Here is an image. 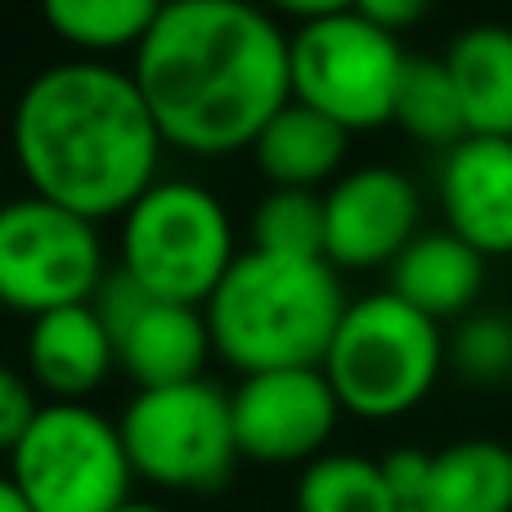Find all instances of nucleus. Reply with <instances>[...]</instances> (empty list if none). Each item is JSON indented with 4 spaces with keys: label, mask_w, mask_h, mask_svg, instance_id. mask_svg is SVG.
Here are the masks:
<instances>
[{
    "label": "nucleus",
    "mask_w": 512,
    "mask_h": 512,
    "mask_svg": "<svg viewBox=\"0 0 512 512\" xmlns=\"http://www.w3.org/2000/svg\"><path fill=\"white\" fill-rule=\"evenodd\" d=\"M405 59L409 54L396 36L373 27L355 5L337 0L319 18L288 32L292 99L324 113L346 135L391 122Z\"/></svg>",
    "instance_id": "6"
},
{
    "label": "nucleus",
    "mask_w": 512,
    "mask_h": 512,
    "mask_svg": "<svg viewBox=\"0 0 512 512\" xmlns=\"http://www.w3.org/2000/svg\"><path fill=\"white\" fill-rule=\"evenodd\" d=\"M445 360L468 382H504L512 378V319L504 315H468L459 319Z\"/></svg>",
    "instance_id": "23"
},
{
    "label": "nucleus",
    "mask_w": 512,
    "mask_h": 512,
    "mask_svg": "<svg viewBox=\"0 0 512 512\" xmlns=\"http://www.w3.org/2000/svg\"><path fill=\"white\" fill-rule=\"evenodd\" d=\"M355 9H360L373 27H382L387 36H396V41H400V32H409L414 23L427 18L423 0H364V5H355Z\"/></svg>",
    "instance_id": "27"
},
{
    "label": "nucleus",
    "mask_w": 512,
    "mask_h": 512,
    "mask_svg": "<svg viewBox=\"0 0 512 512\" xmlns=\"http://www.w3.org/2000/svg\"><path fill=\"white\" fill-rule=\"evenodd\" d=\"M117 369V346L99 315L86 306H63L32 319L27 328V373L32 387L54 400H86Z\"/></svg>",
    "instance_id": "13"
},
{
    "label": "nucleus",
    "mask_w": 512,
    "mask_h": 512,
    "mask_svg": "<svg viewBox=\"0 0 512 512\" xmlns=\"http://www.w3.org/2000/svg\"><path fill=\"white\" fill-rule=\"evenodd\" d=\"M445 72L454 81L468 135L512 140V27H463L445 50Z\"/></svg>",
    "instance_id": "16"
},
{
    "label": "nucleus",
    "mask_w": 512,
    "mask_h": 512,
    "mask_svg": "<svg viewBox=\"0 0 512 512\" xmlns=\"http://www.w3.org/2000/svg\"><path fill=\"white\" fill-rule=\"evenodd\" d=\"M0 512H32V504L23 499V490L9 477H0Z\"/></svg>",
    "instance_id": "28"
},
{
    "label": "nucleus",
    "mask_w": 512,
    "mask_h": 512,
    "mask_svg": "<svg viewBox=\"0 0 512 512\" xmlns=\"http://www.w3.org/2000/svg\"><path fill=\"white\" fill-rule=\"evenodd\" d=\"M441 207L450 234L481 256L512 252V140L468 135L441 162Z\"/></svg>",
    "instance_id": "12"
},
{
    "label": "nucleus",
    "mask_w": 512,
    "mask_h": 512,
    "mask_svg": "<svg viewBox=\"0 0 512 512\" xmlns=\"http://www.w3.org/2000/svg\"><path fill=\"white\" fill-rule=\"evenodd\" d=\"M387 270H391V288H387L391 297L414 306L432 324H445V319L472 315L481 283H486V256L468 248L459 234L436 230V234H418Z\"/></svg>",
    "instance_id": "15"
},
{
    "label": "nucleus",
    "mask_w": 512,
    "mask_h": 512,
    "mask_svg": "<svg viewBox=\"0 0 512 512\" xmlns=\"http://www.w3.org/2000/svg\"><path fill=\"white\" fill-rule=\"evenodd\" d=\"M252 252L324 261V194L270 189L252 212Z\"/></svg>",
    "instance_id": "22"
},
{
    "label": "nucleus",
    "mask_w": 512,
    "mask_h": 512,
    "mask_svg": "<svg viewBox=\"0 0 512 512\" xmlns=\"http://www.w3.org/2000/svg\"><path fill=\"white\" fill-rule=\"evenodd\" d=\"M400 512H418V508H400Z\"/></svg>",
    "instance_id": "30"
},
{
    "label": "nucleus",
    "mask_w": 512,
    "mask_h": 512,
    "mask_svg": "<svg viewBox=\"0 0 512 512\" xmlns=\"http://www.w3.org/2000/svg\"><path fill=\"white\" fill-rule=\"evenodd\" d=\"M113 346L117 369L140 391H158L203 378V364L212 355V333H207V315L198 306H176V301L153 297L144 315Z\"/></svg>",
    "instance_id": "14"
},
{
    "label": "nucleus",
    "mask_w": 512,
    "mask_h": 512,
    "mask_svg": "<svg viewBox=\"0 0 512 512\" xmlns=\"http://www.w3.org/2000/svg\"><path fill=\"white\" fill-rule=\"evenodd\" d=\"M117 427L135 477L162 490H216L239 463L230 391L207 378L140 391Z\"/></svg>",
    "instance_id": "8"
},
{
    "label": "nucleus",
    "mask_w": 512,
    "mask_h": 512,
    "mask_svg": "<svg viewBox=\"0 0 512 512\" xmlns=\"http://www.w3.org/2000/svg\"><path fill=\"white\" fill-rule=\"evenodd\" d=\"M9 481L32 512H117L131 504L135 468L113 418L86 400H50L9 454Z\"/></svg>",
    "instance_id": "7"
},
{
    "label": "nucleus",
    "mask_w": 512,
    "mask_h": 512,
    "mask_svg": "<svg viewBox=\"0 0 512 512\" xmlns=\"http://www.w3.org/2000/svg\"><path fill=\"white\" fill-rule=\"evenodd\" d=\"M9 149L36 198L122 221L158 185L162 131L131 72L68 59L36 72L9 117Z\"/></svg>",
    "instance_id": "2"
},
{
    "label": "nucleus",
    "mask_w": 512,
    "mask_h": 512,
    "mask_svg": "<svg viewBox=\"0 0 512 512\" xmlns=\"http://www.w3.org/2000/svg\"><path fill=\"white\" fill-rule=\"evenodd\" d=\"M391 122L400 131H409L414 140L445 149V153L468 140V122H463V108H459V95H454L450 72H445V59L409 54L405 72H400Z\"/></svg>",
    "instance_id": "20"
},
{
    "label": "nucleus",
    "mask_w": 512,
    "mask_h": 512,
    "mask_svg": "<svg viewBox=\"0 0 512 512\" xmlns=\"http://www.w3.org/2000/svg\"><path fill=\"white\" fill-rule=\"evenodd\" d=\"M297 512H400L378 459L319 454L297 481Z\"/></svg>",
    "instance_id": "21"
},
{
    "label": "nucleus",
    "mask_w": 512,
    "mask_h": 512,
    "mask_svg": "<svg viewBox=\"0 0 512 512\" xmlns=\"http://www.w3.org/2000/svg\"><path fill=\"white\" fill-rule=\"evenodd\" d=\"M382 481H387L391 499L396 508H418L423 504V490H427V472H432V454L427 450H391L387 459H378Z\"/></svg>",
    "instance_id": "26"
},
{
    "label": "nucleus",
    "mask_w": 512,
    "mask_h": 512,
    "mask_svg": "<svg viewBox=\"0 0 512 512\" xmlns=\"http://www.w3.org/2000/svg\"><path fill=\"white\" fill-rule=\"evenodd\" d=\"M418 189L396 167H355L324 194V261L333 270L391 265L418 239Z\"/></svg>",
    "instance_id": "11"
},
{
    "label": "nucleus",
    "mask_w": 512,
    "mask_h": 512,
    "mask_svg": "<svg viewBox=\"0 0 512 512\" xmlns=\"http://www.w3.org/2000/svg\"><path fill=\"white\" fill-rule=\"evenodd\" d=\"M149 301H153V297H149V292H144L126 270H108L104 283H99V292L90 297V310H95L99 324H104L108 337L117 342V337H122L126 328H131L135 319L144 315V306H149Z\"/></svg>",
    "instance_id": "24"
},
{
    "label": "nucleus",
    "mask_w": 512,
    "mask_h": 512,
    "mask_svg": "<svg viewBox=\"0 0 512 512\" xmlns=\"http://www.w3.org/2000/svg\"><path fill=\"white\" fill-rule=\"evenodd\" d=\"M108 274L99 225L27 194L0 203V306L41 319L86 306Z\"/></svg>",
    "instance_id": "9"
},
{
    "label": "nucleus",
    "mask_w": 512,
    "mask_h": 512,
    "mask_svg": "<svg viewBox=\"0 0 512 512\" xmlns=\"http://www.w3.org/2000/svg\"><path fill=\"white\" fill-rule=\"evenodd\" d=\"M239 459L252 463H315L337 432V405L324 369L248 373L230 391Z\"/></svg>",
    "instance_id": "10"
},
{
    "label": "nucleus",
    "mask_w": 512,
    "mask_h": 512,
    "mask_svg": "<svg viewBox=\"0 0 512 512\" xmlns=\"http://www.w3.org/2000/svg\"><path fill=\"white\" fill-rule=\"evenodd\" d=\"M36 414H41V400H36L32 378L0 364V454H14V445L36 423Z\"/></svg>",
    "instance_id": "25"
},
{
    "label": "nucleus",
    "mask_w": 512,
    "mask_h": 512,
    "mask_svg": "<svg viewBox=\"0 0 512 512\" xmlns=\"http://www.w3.org/2000/svg\"><path fill=\"white\" fill-rule=\"evenodd\" d=\"M162 131L194 158L252 149L283 104H292L288 32L243 0L162 5L131 68Z\"/></svg>",
    "instance_id": "1"
},
{
    "label": "nucleus",
    "mask_w": 512,
    "mask_h": 512,
    "mask_svg": "<svg viewBox=\"0 0 512 512\" xmlns=\"http://www.w3.org/2000/svg\"><path fill=\"white\" fill-rule=\"evenodd\" d=\"M162 5L153 0H50L45 23L63 45L81 50L86 59L117 50H140Z\"/></svg>",
    "instance_id": "19"
},
{
    "label": "nucleus",
    "mask_w": 512,
    "mask_h": 512,
    "mask_svg": "<svg viewBox=\"0 0 512 512\" xmlns=\"http://www.w3.org/2000/svg\"><path fill=\"white\" fill-rule=\"evenodd\" d=\"M346 140L351 135L337 122H328L324 113L292 99L256 135L252 158L261 167V176L270 180V189H306V194H319V185H328L342 171Z\"/></svg>",
    "instance_id": "17"
},
{
    "label": "nucleus",
    "mask_w": 512,
    "mask_h": 512,
    "mask_svg": "<svg viewBox=\"0 0 512 512\" xmlns=\"http://www.w3.org/2000/svg\"><path fill=\"white\" fill-rule=\"evenodd\" d=\"M117 256V270L131 274L149 297L203 310L239 261L234 221L207 185L158 180L122 216Z\"/></svg>",
    "instance_id": "5"
},
{
    "label": "nucleus",
    "mask_w": 512,
    "mask_h": 512,
    "mask_svg": "<svg viewBox=\"0 0 512 512\" xmlns=\"http://www.w3.org/2000/svg\"><path fill=\"white\" fill-rule=\"evenodd\" d=\"M117 512H167V508H158V504H135V499H131V504L117 508Z\"/></svg>",
    "instance_id": "29"
},
{
    "label": "nucleus",
    "mask_w": 512,
    "mask_h": 512,
    "mask_svg": "<svg viewBox=\"0 0 512 512\" xmlns=\"http://www.w3.org/2000/svg\"><path fill=\"white\" fill-rule=\"evenodd\" d=\"M346 306L351 301L328 261H292L248 248L203 315L212 351L248 378L274 369H319Z\"/></svg>",
    "instance_id": "3"
},
{
    "label": "nucleus",
    "mask_w": 512,
    "mask_h": 512,
    "mask_svg": "<svg viewBox=\"0 0 512 512\" xmlns=\"http://www.w3.org/2000/svg\"><path fill=\"white\" fill-rule=\"evenodd\" d=\"M319 369L346 414L400 418L432 396L445 369L441 324L391 292H373L346 306Z\"/></svg>",
    "instance_id": "4"
},
{
    "label": "nucleus",
    "mask_w": 512,
    "mask_h": 512,
    "mask_svg": "<svg viewBox=\"0 0 512 512\" xmlns=\"http://www.w3.org/2000/svg\"><path fill=\"white\" fill-rule=\"evenodd\" d=\"M418 512H512V450L481 436L436 450Z\"/></svg>",
    "instance_id": "18"
}]
</instances>
